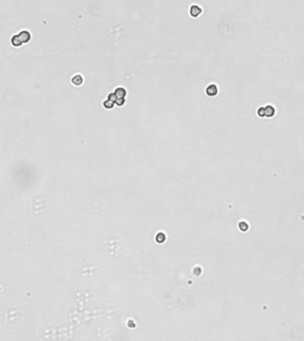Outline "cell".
Listing matches in <instances>:
<instances>
[{"label": "cell", "instance_id": "obj_1", "mask_svg": "<svg viewBox=\"0 0 304 341\" xmlns=\"http://www.w3.org/2000/svg\"><path fill=\"white\" fill-rule=\"evenodd\" d=\"M18 36V38H19V40L21 41V43L23 45V44H25V43H28L30 40V33L29 32V31H27V30H23V31H21L20 34H18L17 35Z\"/></svg>", "mask_w": 304, "mask_h": 341}, {"label": "cell", "instance_id": "obj_2", "mask_svg": "<svg viewBox=\"0 0 304 341\" xmlns=\"http://www.w3.org/2000/svg\"><path fill=\"white\" fill-rule=\"evenodd\" d=\"M205 92H206V94H207L208 96H210V97H213V96L217 95V93H218L217 85L215 84H209L208 86L206 87V89H205Z\"/></svg>", "mask_w": 304, "mask_h": 341}, {"label": "cell", "instance_id": "obj_3", "mask_svg": "<svg viewBox=\"0 0 304 341\" xmlns=\"http://www.w3.org/2000/svg\"><path fill=\"white\" fill-rule=\"evenodd\" d=\"M202 13V8L198 5H192L189 8V14L192 17H198Z\"/></svg>", "mask_w": 304, "mask_h": 341}, {"label": "cell", "instance_id": "obj_4", "mask_svg": "<svg viewBox=\"0 0 304 341\" xmlns=\"http://www.w3.org/2000/svg\"><path fill=\"white\" fill-rule=\"evenodd\" d=\"M264 110H265V116H268V117H271L275 115V108L274 107L268 105L264 108Z\"/></svg>", "mask_w": 304, "mask_h": 341}, {"label": "cell", "instance_id": "obj_5", "mask_svg": "<svg viewBox=\"0 0 304 341\" xmlns=\"http://www.w3.org/2000/svg\"><path fill=\"white\" fill-rule=\"evenodd\" d=\"M114 93L117 98H125L126 95V90L123 87H118L115 90Z\"/></svg>", "mask_w": 304, "mask_h": 341}, {"label": "cell", "instance_id": "obj_6", "mask_svg": "<svg viewBox=\"0 0 304 341\" xmlns=\"http://www.w3.org/2000/svg\"><path fill=\"white\" fill-rule=\"evenodd\" d=\"M83 81H84V79H83V77L81 75H76V76L73 77L72 79H71L72 84L77 85V86H79V85H81L83 84Z\"/></svg>", "mask_w": 304, "mask_h": 341}, {"label": "cell", "instance_id": "obj_7", "mask_svg": "<svg viewBox=\"0 0 304 341\" xmlns=\"http://www.w3.org/2000/svg\"><path fill=\"white\" fill-rule=\"evenodd\" d=\"M11 43H12V45H13L14 46H16V47H18V46H21L22 44L21 43V41L19 40V38H18V36L17 35H14L13 38H12V39H11Z\"/></svg>", "mask_w": 304, "mask_h": 341}, {"label": "cell", "instance_id": "obj_8", "mask_svg": "<svg viewBox=\"0 0 304 341\" xmlns=\"http://www.w3.org/2000/svg\"><path fill=\"white\" fill-rule=\"evenodd\" d=\"M103 107L105 108H112L114 107V102L108 101V100H106L105 101H103Z\"/></svg>", "mask_w": 304, "mask_h": 341}, {"label": "cell", "instance_id": "obj_9", "mask_svg": "<svg viewBox=\"0 0 304 341\" xmlns=\"http://www.w3.org/2000/svg\"><path fill=\"white\" fill-rule=\"evenodd\" d=\"M108 100L115 103V102L117 101V97L116 96V94H115L114 92H111V93L108 94Z\"/></svg>", "mask_w": 304, "mask_h": 341}, {"label": "cell", "instance_id": "obj_10", "mask_svg": "<svg viewBox=\"0 0 304 341\" xmlns=\"http://www.w3.org/2000/svg\"><path fill=\"white\" fill-rule=\"evenodd\" d=\"M117 106H119V107H121V106H123L125 103H126V99L125 98H117V101L115 102Z\"/></svg>", "mask_w": 304, "mask_h": 341}, {"label": "cell", "instance_id": "obj_11", "mask_svg": "<svg viewBox=\"0 0 304 341\" xmlns=\"http://www.w3.org/2000/svg\"><path fill=\"white\" fill-rule=\"evenodd\" d=\"M257 113H258L259 116H265V110H264V108H262V107L258 109Z\"/></svg>", "mask_w": 304, "mask_h": 341}]
</instances>
